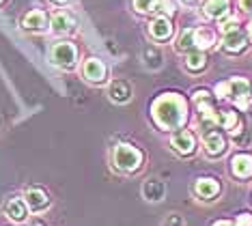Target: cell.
Returning <instances> with one entry per match:
<instances>
[{"label":"cell","mask_w":252,"mask_h":226,"mask_svg":"<svg viewBox=\"0 0 252 226\" xmlns=\"http://www.w3.org/2000/svg\"><path fill=\"white\" fill-rule=\"evenodd\" d=\"M153 117L164 129H177L186 119V103L177 95H164L153 103Z\"/></svg>","instance_id":"1"},{"label":"cell","mask_w":252,"mask_h":226,"mask_svg":"<svg viewBox=\"0 0 252 226\" xmlns=\"http://www.w3.org/2000/svg\"><path fill=\"white\" fill-rule=\"evenodd\" d=\"M114 164H117L121 170H138L142 164V155L138 149H134L131 144H119L114 149Z\"/></svg>","instance_id":"2"},{"label":"cell","mask_w":252,"mask_h":226,"mask_svg":"<svg viewBox=\"0 0 252 226\" xmlns=\"http://www.w3.org/2000/svg\"><path fill=\"white\" fill-rule=\"evenodd\" d=\"M50 59H52V63L59 67H71L73 63H76V48L67 41L56 43L52 48V52H50Z\"/></svg>","instance_id":"3"},{"label":"cell","mask_w":252,"mask_h":226,"mask_svg":"<svg viewBox=\"0 0 252 226\" xmlns=\"http://www.w3.org/2000/svg\"><path fill=\"white\" fill-rule=\"evenodd\" d=\"M228 95L237 101L239 108H248V95H250V86L246 80L242 78H235L228 82Z\"/></svg>","instance_id":"4"},{"label":"cell","mask_w":252,"mask_h":226,"mask_svg":"<svg viewBox=\"0 0 252 226\" xmlns=\"http://www.w3.org/2000/svg\"><path fill=\"white\" fill-rule=\"evenodd\" d=\"M82 75L87 80H91V82H101V80L106 78L104 63L97 61V59H89L87 63H84V67H82Z\"/></svg>","instance_id":"5"},{"label":"cell","mask_w":252,"mask_h":226,"mask_svg":"<svg viewBox=\"0 0 252 226\" xmlns=\"http://www.w3.org/2000/svg\"><path fill=\"white\" fill-rule=\"evenodd\" d=\"M244 45H246V34L239 28H235L231 32H224V48L228 52H239Z\"/></svg>","instance_id":"6"},{"label":"cell","mask_w":252,"mask_h":226,"mask_svg":"<svg viewBox=\"0 0 252 226\" xmlns=\"http://www.w3.org/2000/svg\"><path fill=\"white\" fill-rule=\"evenodd\" d=\"M233 172L237 177H250L252 175V158L250 155H235L233 158Z\"/></svg>","instance_id":"7"},{"label":"cell","mask_w":252,"mask_h":226,"mask_svg":"<svg viewBox=\"0 0 252 226\" xmlns=\"http://www.w3.org/2000/svg\"><path fill=\"white\" fill-rule=\"evenodd\" d=\"M149 31H151V34L156 39H166L173 32V26H170V22L166 20V17H156V20L149 24Z\"/></svg>","instance_id":"8"},{"label":"cell","mask_w":252,"mask_h":226,"mask_svg":"<svg viewBox=\"0 0 252 226\" xmlns=\"http://www.w3.org/2000/svg\"><path fill=\"white\" fill-rule=\"evenodd\" d=\"M26 198H28V205H31V209L32 211H39V209H45L48 207V194L43 192V190H37V188H32V190H28L26 192Z\"/></svg>","instance_id":"9"},{"label":"cell","mask_w":252,"mask_h":226,"mask_svg":"<svg viewBox=\"0 0 252 226\" xmlns=\"http://www.w3.org/2000/svg\"><path fill=\"white\" fill-rule=\"evenodd\" d=\"M224 138L222 134H218V131H211V134L205 136V149H207L209 155H220L222 151H224Z\"/></svg>","instance_id":"10"},{"label":"cell","mask_w":252,"mask_h":226,"mask_svg":"<svg viewBox=\"0 0 252 226\" xmlns=\"http://www.w3.org/2000/svg\"><path fill=\"white\" fill-rule=\"evenodd\" d=\"M4 213H7L11 220H15V222H22V220L26 218V207L20 198H11L7 205H4Z\"/></svg>","instance_id":"11"},{"label":"cell","mask_w":252,"mask_h":226,"mask_svg":"<svg viewBox=\"0 0 252 226\" xmlns=\"http://www.w3.org/2000/svg\"><path fill=\"white\" fill-rule=\"evenodd\" d=\"M173 147L179 151V153H192L194 151V136L190 131H179L173 138Z\"/></svg>","instance_id":"12"},{"label":"cell","mask_w":252,"mask_h":226,"mask_svg":"<svg viewBox=\"0 0 252 226\" xmlns=\"http://www.w3.org/2000/svg\"><path fill=\"white\" fill-rule=\"evenodd\" d=\"M129 95H131V91H129V86L125 84V82H121V80L112 82V86H110V97H112V101L123 103V101L129 99Z\"/></svg>","instance_id":"13"},{"label":"cell","mask_w":252,"mask_h":226,"mask_svg":"<svg viewBox=\"0 0 252 226\" xmlns=\"http://www.w3.org/2000/svg\"><path fill=\"white\" fill-rule=\"evenodd\" d=\"M73 26H76V22H73V17L67 15V13H56L52 17V28L56 32H67V31H71Z\"/></svg>","instance_id":"14"},{"label":"cell","mask_w":252,"mask_h":226,"mask_svg":"<svg viewBox=\"0 0 252 226\" xmlns=\"http://www.w3.org/2000/svg\"><path fill=\"white\" fill-rule=\"evenodd\" d=\"M228 11V0H207L205 13L209 17H222Z\"/></svg>","instance_id":"15"},{"label":"cell","mask_w":252,"mask_h":226,"mask_svg":"<svg viewBox=\"0 0 252 226\" xmlns=\"http://www.w3.org/2000/svg\"><path fill=\"white\" fill-rule=\"evenodd\" d=\"M218 190H220V185H218L214 179H200V181L196 183V194L205 196V198H211V196H216Z\"/></svg>","instance_id":"16"},{"label":"cell","mask_w":252,"mask_h":226,"mask_svg":"<svg viewBox=\"0 0 252 226\" xmlns=\"http://www.w3.org/2000/svg\"><path fill=\"white\" fill-rule=\"evenodd\" d=\"M142 192H145L147 200H162L164 198V185L159 181H147Z\"/></svg>","instance_id":"17"},{"label":"cell","mask_w":252,"mask_h":226,"mask_svg":"<svg viewBox=\"0 0 252 226\" xmlns=\"http://www.w3.org/2000/svg\"><path fill=\"white\" fill-rule=\"evenodd\" d=\"M24 26L39 31V28L45 26V15L41 13V11H32V13H28V15L24 17Z\"/></svg>","instance_id":"18"},{"label":"cell","mask_w":252,"mask_h":226,"mask_svg":"<svg viewBox=\"0 0 252 226\" xmlns=\"http://www.w3.org/2000/svg\"><path fill=\"white\" fill-rule=\"evenodd\" d=\"M211 43H214V32L205 31V28L194 31V45H198V48H209Z\"/></svg>","instance_id":"19"},{"label":"cell","mask_w":252,"mask_h":226,"mask_svg":"<svg viewBox=\"0 0 252 226\" xmlns=\"http://www.w3.org/2000/svg\"><path fill=\"white\" fill-rule=\"evenodd\" d=\"M186 65L190 67V69H203L205 67V56L200 54V52H188Z\"/></svg>","instance_id":"20"},{"label":"cell","mask_w":252,"mask_h":226,"mask_svg":"<svg viewBox=\"0 0 252 226\" xmlns=\"http://www.w3.org/2000/svg\"><path fill=\"white\" fill-rule=\"evenodd\" d=\"M235 123H237V117L233 112H218V125H224L226 129H235Z\"/></svg>","instance_id":"21"},{"label":"cell","mask_w":252,"mask_h":226,"mask_svg":"<svg viewBox=\"0 0 252 226\" xmlns=\"http://www.w3.org/2000/svg\"><path fill=\"white\" fill-rule=\"evenodd\" d=\"M177 48H179V50L194 48V31H186V32H183L181 39H179V43H177Z\"/></svg>","instance_id":"22"},{"label":"cell","mask_w":252,"mask_h":226,"mask_svg":"<svg viewBox=\"0 0 252 226\" xmlns=\"http://www.w3.org/2000/svg\"><path fill=\"white\" fill-rule=\"evenodd\" d=\"M134 7L145 13V11H151L153 7H158V0H134Z\"/></svg>","instance_id":"23"},{"label":"cell","mask_w":252,"mask_h":226,"mask_svg":"<svg viewBox=\"0 0 252 226\" xmlns=\"http://www.w3.org/2000/svg\"><path fill=\"white\" fill-rule=\"evenodd\" d=\"M220 28H222V32H231V31H235L237 28V20H224V22H220Z\"/></svg>","instance_id":"24"},{"label":"cell","mask_w":252,"mask_h":226,"mask_svg":"<svg viewBox=\"0 0 252 226\" xmlns=\"http://www.w3.org/2000/svg\"><path fill=\"white\" fill-rule=\"evenodd\" d=\"M147 59H149V65H151V67L159 65V54L156 50H147Z\"/></svg>","instance_id":"25"},{"label":"cell","mask_w":252,"mask_h":226,"mask_svg":"<svg viewBox=\"0 0 252 226\" xmlns=\"http://www.w3.org/2000/svg\"><path fill=\"white\" fill-rule=\"evenodd\" d=\"M158 4L162 7L164 13H173V11H175V2H173V0H158Z\"/></svg>","instance_id":"26"},{"label":"cell","mask_w":252,"mask_h":226,"mask_svg":"<svg viewBox=\"0 0 252 226\" xmlns=\"http://www.w3.org/2000/svg\"><path fill=\"white\" fill-rule=\"evenodd\" d=\"M237 226H252V216L250 213H242L237 218Z\"/></svg>","instance_id":"27"},{"label":"cell","mask_w":252,"mask_h":226,"mask_svg":"<svg viewBox=\"0 0 252 226\" xmlns=\"http://www.w3.org/2000/svg\"><path fill=\"white\" fill-rule=\"evenodd\" d=\"M239 2H242V7L246 11H250V13H252V0H239Z\"/></svg>","instance_id":"28"},{"label":"cell","mask_w":252,"mask_h":226,"mask_svg":"<svg viewBox=\"0 0 252 226\" xmlns=\"http://www.w3.org/2000/svg\"><path fill=\"white\" fill-rule=\"evenodd\" d=\"M214 226H233V224L231 222H216Z\"/></svg>","instance_id":"29"},{"label":"cell","mask_w":252,"mask_h":226,"mask_svg":"<svg viewBox=\"0 0 252 226\" xmlns=\"http://www.w3.org/2000/svg\"><path fill=\"white\" fill-rule=\"evenodd\" d=\"M250 37H252V24H250Z\"/></svg>","instance_id":"30"},{"label":"cell","mask_w":252,"mask_h":226,"mask_svg":"<svg viewBox=\"0 0 252 226\" xmlns=\"http://www.w3.org/2000/svg\"><path fill=\"white\" fill-rule=\"evenodd\" d=\"M59 2H65V0H59Z\"/></svg>","instance_id":"31"},{"label":"cell","mask_w":252,"mask_h":226,"mask_svg":"<svg viewBox=\"0 0 252 226\" xmlns=\"http://www.w3.org/2000/svg\"><path fill=\"white\" fill-rule=\"evenodd\" d=\"M186 2H192V0H186Z\"/></svg>","instance_id":"32"}]
</instances>
